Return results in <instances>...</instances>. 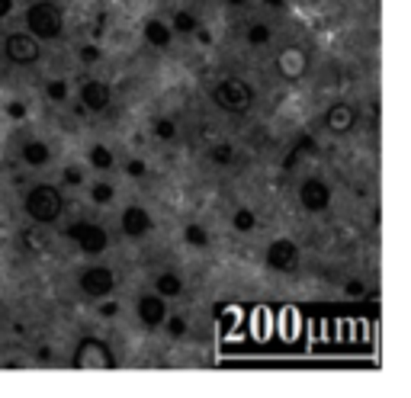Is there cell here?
<instances>
[{"instance_id":"9c48e42d","label":"cell","mask_w":411,"mask_h":398,"mask_svg":"<svg viewBox=\"0 0 411 398\" xmlns=\"http://www.w3.org/2000/svg\"><path fill=\"white\" fill-rule=\"evenodd\" d=\"M331 199H335V193H331V187H328L321 177H306V180L299 183V203H302V209L312 212V216L331 209Z\"/></svg>"},{"instance_id":"30bf717a","label":"cell","mask_w":411,"mask_h":398,"mask_svg":"<svg viewBox=\"0 0 411 398\" xmlns=\"http://www.w3.org/2000/svg\"><path fill=\"white\" fill-rule=\"evenodd\" d=\"M308 71V52L302 49V45H283V49L277 52V74L283 77V81H289V84H296V81H302Z\"/></svg>"},{"instance_id":"603a6c76","label":"cell","mask_w":411,"mask_h":398,"mask_svg":"<svg viewBox=\"0 0 411 398\" xmlns=\"http://www.w3.org/2000/svg\"><path fill=\"white\" fill-rule=\"evenodd\" d=\"M199 29V20H196V13H190V10H177L174 20H170V33H180V35H190Z\"/></svg>"},{"instance_id":"6da1fadb","label":"cell","mask_w":411,"mask_h":398,"mask_svg":"<svg viewBox=\"0 0 411 398\" xmlns=\"http://www.w3.org/2000/svg\"><path fill=\"white\" fill-rule=\"evenodd\" d=\"M26 33L39 42H58L64 35V10L58 0H35L26 7Z\"/></svg>"},{"instance_id":"836d02e7","label":"cell","mask_w":411,"mask_h":398,"mask_svg":"<svg viewBox=\"0 0 411 398\" xmlns=\"http://www.w3.org/2000/svg\"><path fill=\"white\" fill-rule=\"evenodd\" d=\"M344 293H347V295H350V299H360V295H363V293H366V286H363V283H360V280H350V283H347V286H344Z\"/></svg>"},{"instance_id":"277c9868","label":"cell","mask_w":411,"mask_h":398,"mask_svg":"<svg viewBox=\"0 0 411 398\" xmlns=\"http://www.w3.org/2000/svg\"><path fill=\"white\" fill-rule=\"evenodd\" d=\"M71 363L77 370H116V353L112 347L103 341V337H93V334H84L81 341L74 344V353H71Z\"/></svg>"},{"instance_id":"cb8c5ba5","label":"cell","mask_w":411,"mask_h":398,"mask_svg":"<svg viewBox=\"0 0 411 398\" xmlns=\"http://www.w3.org/2000/svg\"><path fill=\"white\" fill-rule=\"evenodd\" d=\"M270 39H273V29L267 26V23H251V26H248V45L264 49V45H270Z\"/></svg>"},{"instance_id":"52a82bcc","label":"cell","mask_w":411,"mask_h":398,"mask_svg":"<svg viewBox=\"0 0 411 398\" xmlns=\"http://www.w3.org/2000/svg\"><path fill=\"white\" fill-rule=\"evenodd\" d=\"M264 264L273 273H286L289 276V273L299 270V245H296L293 238H273L270 245H267Z\"/></svg>"},{"instance_id":"1f68e13d","label":"cell","mask_w":411,"mask_h":398,"mask_svg":"<svg viewBox=\"0 0 411 398\" xmlns=\"http://www.w3.org/2000/svg\"><path fill=\"white\" fill-rule=\"evenodd\" d=\"M126 174H129V177H135V180H141V177L148 174V164L141 161V158H132V161L126 164Z\"/></svg>"},{"instance_id":"f35d334b","label":"cell","mask_w":411,"mask_h":398,"mask_svg":"<svg viewBox=\"0 0 411 398\" xmlns=\"http://www.w3.org/2000/svg\"><path fill=\"white\" fill-rule=\"evenodd\" d=\"M267 7H286V0H264Z\"/></svg>"},{"instance_id":"4fadbf2b","label":"cell","mask_w":411,"mask_h":398,"mask_svg":"<svg viewBox=\"0 0 411 398\" xmlns=\"http://www.w3.org/2000/svg\"><path fill=\"white\" fill-rule=\"evenodd\" d=\"M112 103V87L106 81H84L81 84V106L87 112H106Z\"/></svg>"},{"instance_id":"9a60e30c","label":"cell","mask_w":411,"mask_h":398,"mask_svg":"<svg viewBox=\"0 0 411 398\" xmlns=\"http://www.w3.org/2000/svg\"><path fill=\"white\" fill-rule=\"evenodd\" d=\"M20 158L26 168H45V164L52 161V148L45 145L42 139H29V141H23Z\"/></svg>"},{"instance_id":"44dd1931","label":"cell","mask_w":411,"mask_h":398,"mask_svg":"<svg viewBox=\"0 0 411 398\" xmlns=\"http://www.w3.org/2000/svg\"><path fill=\"white\" fill-rule=\"evenodd\" d=\"M183 241H187L190 247H196V251H202V247H209V231H206V225L199 222H190L187 228H183Z\"/></svg>"},{"instance_id":"7402d4cb","label":"cell","mask_w":411,"mask_h":398,"mask_svg":"<svg viewBox=\"0 0 411 398\" xmlns=\"http://www.w3.org/2000/svg\"><path fill=\"white\" fill-rule=\"evenodd\" d=\"M209 161L216 164V168H231V164H235V145H231V141H216V145L209 148Z\"/></svg>"},{"instance_id":"8992f818","label":"cell","mask_w":411,"mask_h":398,"mask_svg":"<svg viewBox=\"0 0 411 398\" xmlns=\"http://www.w3.org/2000/svg\"><path fill=\"white\" fill-rule=\"evenodd\" d=\"M64 235L77 245V251L91 254V257H93V254H103L106 247H110V235H106V228H103V225H97V222H87V218L71 222Z\"/></svg>"},{"instance_id":"d4e9b609","label":"cell","mask_w":411,"mask_h":398,"mask_svg":"<svg viewBox=\"0 0 411 398\" xmlns=\"http://www.w3.org/2000/svg\"><path fill=\"white\" fill-rule=\"evenodd\" d=\"M151 132H154V139H158V141H174L177 139V122L170 116H158L151 122Z\"/></svg>"},{"instance_id":"e0dca14e","label":"cell","mask_w":411,"mask_h":398,"mask_svg":"<svg viewBox=\"0 0 411 398\" xmlns=\"http://www.w3.org/2000/svg\"><path fill=\"white\" fill-rule=\"evenodd\" d=\"M154 293L164 295V299H180V295H183V280H180V273L161 270L158 276H154Z\"/></svg>"},{"instance_id":"ffe728a7","label":"cell","mask_w":411,"mask_h":398,"mask_svg":"<svg viewBox=\"0 0 411 398\" xmlns=\"http://www.w3.org/2000/svg\"><path fill=\"white\" fill-rule=\"evenodd\" d=\"M87 161H91V168L93 170H100V174H106V170H112L116 168V154L110 151V148L103 145V141H97V145L87 151Z\"/></svg>"},{"instance_id":"4dcf8cb0","label":"cell","mask_w":411,"mask_h":398,"mask_svg":"<svg viewBox=\"0 0 411 398\" xmlns=\"http://www.w3.org/2000/svg\"><path fill=\"white\" fill-rule=\"evenodd\" d=\"M62 183L64 187H81V183H84V170L77 168V164H68V168L62 170Z\"/></svg>"},{"instance_id":"7c38bea8","label":"cell","mask_w":411,"mask_h":398,"mask_svg":"<svg viewBox=\"0 0 411 398\" xmlns=\"http://www.w3.org/2000/svg\"><path fill=\"white\" fill-rule=\"evenodd\" d=\"M135 315L145 328H161L164 318H168V299L158 293H141L139 295V305H135Z\"/></svg>"},{"instance_id":"8d00e7d4","label":"cell","mask_w":411,"mask_h":398,"mask_svg":"<svg viewBox=\"0 0 411 398\" xmlns=\"http://www.w3.org/2000/svg\"><path fill=\"white\" fill-rule=\"evenodd\" d=\"M103 29H106V13H100L97 23H93V33L91 35H93V39H100V35H103Z\"/></svg>"},{"instance_id":"ab89813d","label":"cell","mask_w":411,"mask_h":398,"mask_svg":"<svg viewBox=\"0 0 411 398\" xmlns=\"http://www.w3.org/2000/svg\"><path fill=\"white\" fill-rule=\"evenodd\" d=\"M225 4H231V7H241V4H248V0H225Z\"/></svg>"},{"instance_id":"8fae6325","label":"cell","mask_w":411,"mask_h":398,"mask_svg":"<svg viewBox=\"0 0 411 398\" xmlns=\"http://www.w3.org/2000/svg\"><path fill=\"white\" fill-rule=\"evenodd\" d=\"M357 119H360V110L354 103H347V100H337V103H331L325 110L321 122H325V129L331 135H347V132H354Z\"/></svg>"},{"instance_id":"f546056e","label":"cell","mask_w":411,"mask_h":398,"mask_svg":"<svg viewBox=\"0 0 411 398\" xmlns=\"http://www.w3.org/2000/svg\"><path fill=\"white\" fill-rule=\"evenodd\" d=\"M77 58H81L84 64H97L100 58H103V49H100V45H93V42H87V45H81V49H77Z\"/></svg>"},{"instance_id":"d590c367","label":"cell","mask_w":411,"mask_h":398,"mask_svg":"<svg viewBox=\"0 0 411 398\" xmlns=\"http://www.w3.org/2000/svg\"><path fill=\"white\" fill-rule=\"evenodd\" d=\"M196 42H199V45H212L216 39H212L209 29H196Z\"/></svg>"},{"instance_id":"83f0119b","label":"cell","mask_w":411,"mask_h":398,"mask_svg":"<svg viewBox=\"0 0 411 398\" xmlns=\"http://www.w3.org/2000/svg\"><path fill=\"white\" fill-rule=\"evenodd\" d=\"M45 97H49L52 103H64V100H68V81H62V77H58V81H49V84H45Z\"/></svg>"},{"instance_id":"2e32d148","label":"cell","mask_w":411,"mask_h":398,"mask_svg":"<svg viewBox=\"0 0 411 398\" xmlns=\"http://www.w3.org/2000/svg\"><path fill=\"white\" fill-rule=\"evenodd\" d=\"M141 33H145V42L151 45V49H168L170 42H174V33H170V26L164 20H145V26H141Z\"/></svg>"},{"instance_id":"4316f807","label":"cell","mask_w":411,"mask_h":398,"mask_svg":"<svg viewBox=\"0 0 411 398\" xmlns=\"http://www.w3.org/2000/svg\"><path fill=\"white\" fill-rule=\"evenodd\" d=\"M112 196H116V187H112V183H103V180H100V183H93V187H91V199H93L97 206H110V203H112Z\"/></svg>"},{"instance_id":"f1b7e54d","label":"cell","mask_w":411,"mask_h":398,"mask_svg":"<svg viewBox=\"0 0 411 398\" xmlns=\"http://www.w3.org/2000/svg\"><path fill=\"white\" fill-rule=\"evenodd\" d=\"M164 328H168V334L170 337H183L190 331V324H187V318H183V315H174V318H164Z\"/></svg>"},{"instance_id":"3957f363","label":"cell","mask_w":411,"mask_h":398,"mask_svg":"<svg viewBox=\"0 0 411 398\" xmlns=\"http://www.w3.org/2000/svg\"><path fill=\"white\" fill-rule=\"evenodd\" d=\"M212 103L219 106L222 112H231V116H244V112L254 110V87L244 81V77H222L216 87L209 90Z\"/></svg>"},{"instance_id":"5b68a950","label":"cell","mask_w":411,"mask_h":398,"mask_svg":"<svg viewBox=\"0 0 411 398\" xmlns=\"http://www.w3.org/2000/svg\"><path fill=\"white\" fill-rule=\"evenodd\" d=\"M4 55H7V62L16 64V68H33V64H39V58H42V42L33 39L26 29H20V33H10L7 39H4Z\"/></svg>"},{"instance_id":"d6a6232c","label":"cell","mask_w":411,"mask_h":398,"mask_svg":"<svg viewBox=\"0 0 411 398\" xmlns=\"http://www.w3.org/2000/svg\"><path fill=\"white\" fill-rule=\"evenodd\" d=\"M100 315H103V318H116V315H119V305L110 299V295H106V299H100Z\"/></svg>"},{"instance_id":"d6986e66","label":"cell","mask_w":411,"mask_h":398,"mask_svg":"<svg viewBox=\"0 0 411 398\" xmlns=\"http://www.w3.org/2000/svg\"><path fill=\"white\" fill-rule=\"evenodd\" d=\"M45 225H35V228H26L20 235V247L26 254H42L45 247H49V238H45Z\"/></svg>"},{"instance_id":"ac0fdd59","label":"cell","mask_w":411,"mask_h":398,"mask_svg":"<svg viewBox=\"0 0 411 398\" xmlns=\"http://www.w3.org/2000/svg\"><path fill=\"white\" fill-rule=\"evenodd\" d=\"M315 151H318V141H315L312 135H299V139H296V145L289 148V154H286L283 168H286V170H296L299 158H306V154H315Z\"/></svg>"},{"instance_id":"74e56055","label":"cell","mask_w":411,"mask_h":398,"mask_svg":"<svg viewBox=\"0 0 411 398\" xmlns=\"http://www.w3.org/2000/svg\"><path fill=\"white\" fill-rule=\"evenodd\" d=\"M13 13V0H0V20H7Z\"/></svg>"},{"instance_id":"5bb4252c","label":"cell","mask_w":411,"mask_h":398,"mask_svg":"<svg viewBox=\"0 0 411 398\" xmlns=\"http://www.w3.org/2000/svg\"><path fill=\"white\" fill-rule=\"evenodd\" d=\"M119 225H122V235H126V238H145L148 231L154 228V218H151V212H148L145 206H126V209H122V218H119Z\"/></svg>"},{"instance_id":"484cf974","label":"cell","mask_w":411,"mask_h":398,"mask_svg":"<svg viewBox=\"0 0 411 398\" xmlns=\"http://www.w3.org/2000/svg\"><path fill=\"white\" fill-rule=\"evenodd\" d=\"M231 228L241 231V235H248V231L257 228V216H254L248 206H241V209H235V216H231Z\"/></svg>"},{"instance_id":"7a4b0ae2","label":"cell","mask_w":411,"mask_h":398,"mask_svg":"<svg viewBox=\"0 0 411 398\" xmlns=\"http://www.w3.org/2000/svg\"><path fill=\"white\" fill-rule=\"evenodd\" d=\"M23 209L35 225H55L64 212V193L55 183H35L23 199Z\"/></svg>"},{"instance_id":"ba28073f","label":"cell","mask_w":411,"mask_h":398,"mask_svg":"<svg viewBox=\"0 0 411 398\" xmlns=\"http://www.w3.org/2000/svg\"><path fill=\"white\" fill-rule=\"evenodd\" d=\"M77 286H81V293L87 295V299H106V295H112V289H116V273L110 270V267H87L81 276H77Z\"/></svg>"},{"instance_id":"e575fe53","label":"cell","mask_w":411,"mask_h":398,"mask_svg":"<svg viewBox=\"0 0 411 398\" xmlns=\"http://www.w3.org/2000/svg\"><path fill=\"white\" fill-rule=\"evenodd\" d=\"M7 112H10L13 119H23V116H26V106H23L20 100H13V103H7Z\"/></svg>"}]
</instances>
